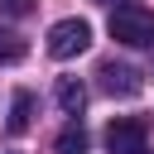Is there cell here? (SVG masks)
Returning a JSON list of instances; mask_svg holds the SVG:
<instances>
[{
  "instance_id": "11",
  "label": "cell",
  "mask_w": 154,
  "mask_h": 154,
  "mask_svg": "<svg viewBox=\"0 0 154 154\" xmlns=\"http://www.w3.org/2000/svg\"><path fill=\"white\" fill-rule=\"evenodd\" d=\"M144 154H149V149H144Z\"/></svg>"
},
{
  "instance_id": "4",
  "label": "cell",
  "mask_w": 154,
  "mask_h": 154,
  "mask_svg": "<svg viewBox=\"0 0 154 154\" xmlns=\"http://www.w3.org/2000/svg\"><path fill=\"white\" fill-rule=\"evenodd\" d=\"M96 77H101V87H106L111 96H135V91L144 87L140 67H130V63H116V58H111V63H101V72H96Z\"/></svg>"
},
{
  "instance_id": "10",
  "label": "cell",
  "mask_w": 154,
  "mask_h": 154,
  "mask_svg": "<svg viewBox=\"0 0 154 154\" xmlns=\"http://www.w3.org/2000/svg\"><path fill=\"white\" fill-rule=\"evenodd\" d=\"M101 5H116V0H101ZM125 5H130V0H125Z\"/></svg>"
},
{
  "instance_id": "5",
  "label": "cell",
  "mask_w": 154,
  "mask_h": 154,
  "mask_svg": "<svg viewBox=\"0 0 154 154\" xmlns=\"http://www.w3.org/2000/svg\"><path fill=\"white\" fill-rule=\"evenodd\" d=\"M53 149H58V154H87V149H91V135H87V125H82V120H67V125L58 130Z\"/></svg>"
},
{
  "instance_id": "2",
  "label": "cell",
  "mask_w": 154,
  "mask_h": 154,
  "mask_svg": "<svg viewBox=\"0 0 154 154\" xmlns=\"http://www.w3.org/2000/svg\"><path fill=\"white\" fill-rule=\"evenodd\" d=\"M91 48V24L87 19H58L48 29V53L53 58H77Z\"/></svg>"
},
{
  "instance_id": "1",
  "label": "cell",
  "mask_w": 154,
  "mask_h": 154,
  "mask_svg": "<svg viewBox=\"0 0 154 154\" xmlns=\"http://www.w3.org/2000/svg\"><path fill=\"white\" fill-rule=\"evenodd\" d=\"M111 38L116 43H125V48H149L154 43V10H144V5H116L111 10Z\"/></svg>"
},
{
  "instance_id": "9",
  "label": "cell",
  "mask_w": 154,
  "mask_h": 154,
  "mask_svg": "<svg viewBox=\"0 0 154 154\" xmlns=\"http://www.w3.org/2000/svg\"><path fill=\"white\" fill-rule=\"evenodd\" d=\"M0 14H10V19H24V14H34V0H0Z\"/></svg>"
},
{
  "instance_id": "8",
  "label": "cell",
  "mask_w": 154,
  "mask_h": 154,
  "mask_svg": "<svg viewBox=\"0 0 154 154\" xmlns=\"http://www.w3.org/2000/svg\"><path fill=\"white\" fill-rule=\"evenodd\" d=\"M24 53H29V43L19 34H10V29H0V63H19Z\"/></svg>"
},
{
  "instance_id": "6",
  "label": "cell",
  "mask_w": 154,
  "mask_h": 154,
  "mask_svg": "<svg viewBox=\"0 0 154 154\" xmlns=\"http://www.w3.org/2000/svg\"><path fill=\"white\" fill-rule=\"evenodd\" d=\"M58 106H63V116H82V106H87V87L77 82V77H63L58 82Z\"/></svg>"
},
{
  "instance_id": "3",
  "label": "cell",
  "mask_w": 154,
  "mask_h": 154,
  "mask_svg": "<svg viewBox=\"0 0 154 154\" xmlns=\"http://www.w3.org/2000/svg\"><path fill=\"white\" fill-rule=\"evenodd\" d=\"M144 140H149L144 116H116L106 125V149L111 154H144Z\"/></svg>"
},
{
  "instance_id": "7",
  "label": "cell",
  "mask_w": 154,
  "mask_h": 154,
  "mask_svg": "<svg viewBox=\"0 0 154 154\" xmlns=\"http://www.w3.org/2000/svg\"><path fill=\"white\" fill-rule=\"evenodd\" d=\"M29 120H34V96L29 91H14V101H10V135H24Z\"/></svg>"
}]
</instances>
